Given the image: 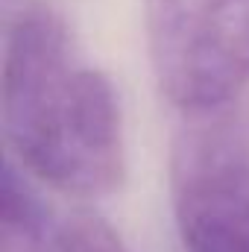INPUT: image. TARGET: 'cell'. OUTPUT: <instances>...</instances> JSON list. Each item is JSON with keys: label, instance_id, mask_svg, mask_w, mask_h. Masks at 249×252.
Instances as JSON below:
<instances>
[{"label": "cell", "instance_id": "cell-1", "mask_svg": "<svg viewBox=\"0 0 249 252\" xmlns=\"http://www.w3.org/2000/svg\"><path fill=\"white\" fill-rule=\"evenodd\" d=\"M0 112L9 158L32 179L76 199H103L124 185L118 91L47 3L21 6L9 21Z\"/></svg>", "mask_w": 249, "mask_h": 252}, {"label": "cell", "instance_id": "cell-2", "mask_svg": "<svg viewBox=\"0 0 249 252\" xmlns=\"http://www.w3.org/2000/svg\"><path fill=\"white\" fill-rule=\"evenodd\" d=\"M147 56L179 115L232 109L249 88V0H144Z\"/></svg>", "mask_w": 249, "mask_h": 252}, {"label": "cell", "instance_id": "cell-3", "mask_svg": "<svg viewBox=\"0 0 249 252\" xmlns=\"http://www.w3.org/2000/svg\"><path fill=\"white\" fill-rule=\"evenodd\" d=\"M170 205L185 252H249V124L232 109L182 115L170 141Z\"/></svg>", "mask_w": 249, "mask_h": 252}, {"label": "cell", "instance_id": "cell-4", "mask_svg": "<svg viewBox=\"0 0 249 252\" xmlns=\"http://www.w3.org/2000/svg\"><path fill=\"white\" fill-rule=\"evenodd\" d=\"M32 176L6 156L0 190V252H62L64 223L30 182Z\"/></svg>", "mask_w": 249, "mask_h": 252}, {"label": "cell", "instance_id": "cell-5", "mask_svg": "<svg viewBox=\"0 0 249 252\" xmlns=\"http://www.w3.org/2000/svg\"><path fill=\"white\" fill-rule=\"evenodd\" d=\"M62 252H129L121 235L94 211H76L64 220Z\"/></svg>", "mask_w": 249, "mask_h": 252}, {"label": "cell", "instance_id": "cell-6", "mask_svg": "<svg viewBox=\"0 0 249 252\" xmlns=\"http://www.w3.org/2000/svg\"><path fill=\"white\" fill-rule=\"evenodd\" d=\"M3 3H6V9H9V6H12V0H3Z\"/></svg>", "mask_w": 249, "mask_h": 252}]
</instances>
